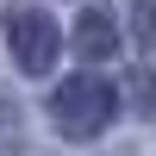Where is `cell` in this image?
Returning <instances> with one entry per match:
<instances>
[{
	"instance_id": "cell-5",
	"label": "cell",
	"mask_w": 156,
	"mask_h": 156,
	"mask_svg": "<svg viewBox=\"0 0 156 156\" xmlns=\"http://www.w3.org/2000/svg\"><path fill=\"white\" fill-rule=\"evenodd\" d=\"M137 37L144 50H156V0H137Z\"/></svg>"
},
{
	"instance_id": "cell-1",
	"label": "cell",
	"mask_w": 156,
	"mask_h": 156,
	"mask_svg": "<svg viewBox=\"0 0 156 156\" xmlns=\"http://www.w3.org/2000/svg\"><path fill=\"white\" fill-rule=\"evenodd\" d=\"M112 87L106 81H94V75H69V81L50 94V119H56V131L62 137H100L112 125Z\"/></svg>"
},
{
	"instance_id": "cell-3",
	"label": "cell",
	"mask_w": 156,
	"mask_h": 156,
	"mask_svg": "<svg viewBox=\"0 0 156 156\" xmlns=\"http://www.w3.org/2000/svg\"><path fill=\"white\" fill-rule=\"evenodd\" d=\"M69 50H75V56H87V62L112 56V50H119V25H112L106 12H94V6H87L81 19H75V31H69Z\"/></svg>"
},
{
	"instance_id": "cell-4",
	"label": "cell",
	"mask_w": 156,
	"mask_h": 156,
	"mask_svg": "<svg viewBox=\"0 0 156 156\" xmlns=\"http://www.w3.org/2000/svg\"><path fill=\"white\" fill-rule=\"evenodd\" d=\"M131 106L137 112H156V81L150 75H131Z\"/></svg>"
},
{
	"instance_id": "cell-2",
	"label": "cell",
	"mask_w": 156,
	"mask_h": 156,
	"mask_svg": "<svg viewBox=\"0 0 156 156\" xmlns=\"http://www.w3.org/2000/svg\"><path fill=\"white\" fill-rule=\"evenodd\" d=\"M6 50H12V62H19L25 75H50V62H56V50H62V31L50 25V12H6Z\"/></svg>"
}]
</instances>
